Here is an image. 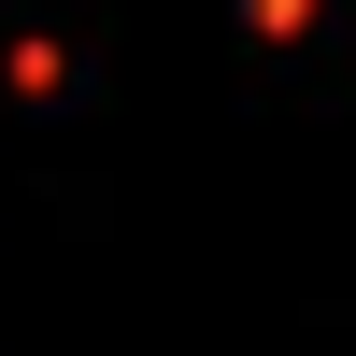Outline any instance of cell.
<instances>
[{
    "label": "cell",
    "instance_id": "6da1fadb",
    "mask_svg": "<svg viewBox=\"0 0 356 356\" xmlns=\"http://www.w3.org/2000/svg\"><path fill=\"white\" fill-rule=\"evenodd\" d=\"M257 29H271V43H300V29H314V0H257Z\"/></svg>",
    "mask_w": 356,
    "mask_h": 356
}]
</instances>
